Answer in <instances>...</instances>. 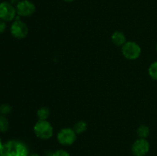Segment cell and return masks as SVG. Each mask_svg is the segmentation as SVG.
Wrapping results in <instances>:
<instances>
[{"instance_id":"20","label":"cell","mask_w":157,"mask_h":156,"mask_svg":"<svg viewBox=\"0 0 157 156\" xmlns=\"http://www.w3.org/2000/svg\"><path fill=\"white\" fill-rule=\"evenodd\" d=\"M11 1H12V2L13 3V2H16L17 0H11Z\"/></svg>"},{"instance_id":"3","label":"cell","mask_w":157,"mask_h":156,"mask_svg":"<svg viewBox=\"0 0 157 156\" xmlns=\"http://www.w3.org/2000/svg\"><path fill=\"white\" fill-rule=\"evenodd\" d=\"M122 54L128 60H136L140 56L141 48L133 41H127L122 46Z\"/></svg>"},{"instance_id":"2","label":"cell","mask_w":157,"mask_h":156,"mask_svg":"<svg viewBox=\"0 0 157 156\" xmlns=\"http://www.w3.org/2000/svg\"><path fill=\"white\" fill-rule=\"evenodd\" d=\"M34 132L38 138L46 140L53 136V127L47 120H38L34 126Z\"/></svg>"},{"instance_id":"9","label":"cell","mask_w":157,"mask_h":156,"mask_svg":"<svg viewBox=\"0 0 157 156\" xmlns=\"http://www.w3.org/2000/svg\"><path fill=\"white\" fill-rule=\"evenodd\" d=\"M112 42L117 46H123L127 42L125 35L121 32H115L111 37Z\"/></svg>"},{"instance_id":"19","label":"cell","mask_w":157,"mask_h":156,"mask_svg":"<svg viewBox=\"0 0 157 156\" xmlns=\"http://www.w3.org/2000/svg\"><path fill=\"white\" fill-rule=\"evenodd\" d=\"M2 144L1 139H0V150H1V148H2Z\"/></svg>"},{"instance_id":"1","label":"cell","mask_w":157,"mask_h":156,"mask_svg":"<svg viewBox=\"0 0 157 156\" xmlns=\"http://www.w3.org/2000/svg\"><path fill=\"white\" fill-rule=\"evenodd\" d=\"M0 156H28V149L21 142L9 141L2 145Z\"/></svg>"},{"instance_id":"4","label":"cell","mask_w":157,"mask_h":156,"mask_svg":"<svg viewBox=\"0 0 157 156\" xmlns=\"http://www.w3.org/2000/svg\"><path fill=\"white\" fill-rule=\"evenodd\" d=\"M29 33V28L25 23L20 20V18H16L15 21L11 26V34L12 36L18 39H23L25 38Z\"/></svg>"},{"instance_id":"5","label":"cell","mask_w":157,"mask_h":156,"mask_svg":"<svg viewBox=\"0 0 157 156\" xmlns=\"http://www.w3.org/2000/svg\"><path fill=\"white\" fill-rule=\"evenodd\" d=\"M58 142L62 145H71L76 141L77 133L73 128H62L57 136Z\"/></svg>"},{"instance_id":"7","label":"cell","mask_w":157,"mask_h":156,"mask_svg":"<svg viewBox=\"0 0 157 156\" xmlns=\"http://www.w3.org/2000/svg\"><path fill=\"white\" fill-rule=\"evenodd\" d=\"M35 4L29 0L18 2L16 6V12L18 15L23 17L31 16L35 13Z\"/></svg>"},{"instance_id":"15","label":"cell","mask_w":157,"mask_h":156,"mask_svg":"<svg viewBox=\"0 0 157 156\" xmlns=\"http://www.w3.org/2000/svg\"><path fill=\"white\" fill-rule=\"evenodd\" d=\"M11 110H12V108L10 106L7 105V104H3V105L0 106V113L3 116H6V115L10 113Z\"/></svg>"},{"instance_id":"11","label":"cell","mask_w":157,"mask_h":156,"mask_svg":"<svg viewBox=\"0 0 157 156\" xmlns=\"http://www.w3.org/2000/svg\"><path fill=\"white\" fill-rule=\"evenodd\" d=\"M87 123H86L84 121L81 120L78 121V122H77L76 123H75L73 129L75 130V132L77 134H81V133H83L84 132H85L86 130H87Z\"/></svg>"},{"instance_id":"21","label":"cell","mask_w":157,"mask_h":156,"mask_svg":"<svg viewBox=\"0 0 157 156\" xmlns=\"http://www.w3.org/2000/svg\"><path fill=\"white\" fill-rule=\"evenodd\" d=\"M32 156H38V154H32Z\"/></svg>"},{"instance_id":"8","label":"cell","mask_w":157,"mask_h":156,"mask_svg":"<svg viewBox=\"0 0 157 156\" xmlns=\"http://www.w3.org/2000/svg\"><path fill=\"white\" fill-rule=\"evenodd\" d=\"M131 150L134 156H145L150 150V143L146 139H139L133 144Z\"/></svg>"},{"instance_id":"14","label":"cell","mask_w":157,"mask_h":156,"mask_svg":"<svg viewBox=\"0 0 157 156\" xmlns=\"http://www.w3.org/2000/svg\"><path fill=\"white\" fill-rule=\"evenodd\" d=\"M149 75L153 80H157V61L153 63L149 67Z\"/></svg>"},{"instance_id":"13","label":"cell","mask_w":157,"mask_h":156,"mask_svg":"<svg viewBox=\"0 0 157 156\" xmlns=\"http://www.w3.org/2000/svg\"><path fill=\"white\" fill-rule=\"evenodd\" d=\"M9 128V123L7 118L3 115H0V132H5L8 131Z\"/></svg>"},{"instance_id":"17","label":"cell","mask_w":157,"mask_h":156,"mask_svg":"<svg viewBox=\"0 0 157 156\" xmlns=\"http://www.w3.org/2000/svg\"><path fill=\"white\" fill-rule=\"evenodd\" d=\"M6 23H5V21H0V34L3 33V32L6 31Z\"/></svg>"},{"instance_id":"18","label":"cell","mask_w":157,"mask_h":156,"mask_svg":"<svg viewBox=\"0 0 157 156\" xmlns=\"http://www.w3.org/2000/svg\"><path fill=\"white\" fill-rule=\"evenodd\" d=\"M65 2H74L75 0H64Z\"/></svg>"},{"instance_id":"12","label":"cell","mask_w":157,"mask_h":156,"mask_svg":"<svg viewBox=\"0 0 157 156\" xmlns=\"http://www.w3.org/2000/svg\"><path fill=\"white\" fill-rule=\"evenodd\" d=\"M49 114H50V111L47 107H41L37 112V116L38 118V120H47Z\"/></svg>"},{"instance_id":"6","label":"cell","mask_w":157,"mask_h":156,"mask_svg":"<svg viewBox=\"0 0 157 156\" xmlns=\"http://www.w3.org/2000/svg\"><path fill=\"white\" fill-rule=\"evenodd\" d=\"M16 9L11 3L2 2L0 3V19L3 21H11L15 18Z\"/></svg>"},{"instance_id":"10","label":"cell","mask_w":157,"mask_h":156,"mask_svg":"<svg viewBox=\"0 0 157 156\" xmlns=\"http://www.w3.org/2000/svg\"><path fill=\"white\" fill-rule=\"evenodd\" d=\"M150 128L146 125H140L137 129V135L140 139H147L150 136Z\"/></svg>"},{"instance_id":"22","label":"cell","mask_w":157,"mask_h":156,"mask_svg":"<svg viewBox=\"0 0 157 156\" xmlns=\"http://www.w3.org/2000/svg\"><path fill=\"white\" fill-rule=\"evenodd\" d=\"M156 50H157V44H156Z\"/></svg>"},{"instance_id":"16","label":"cell","mask_w":157,"mask_h":156,"mask_svg":"<svg viewBox=\"0 0 157 156\" xmlns=\"http://www.w3.org/2000/svg\"><path fill=\"white\" fill-rule=\"evenodd\" d=\"M52 156H71L67 151H64V150H58L55 151Z\"/></svg>"}]
</instances>
